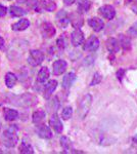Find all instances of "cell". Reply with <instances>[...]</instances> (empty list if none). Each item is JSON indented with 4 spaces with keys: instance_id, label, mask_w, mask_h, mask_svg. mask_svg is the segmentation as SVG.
Listing matches in <instances>:
<instances>
[{
    "instance_id": "7a4b0ae2",
    "label": "cell",
    "mask_w": 137,
    "mask_h": 154,
    "mask_svg": "<svg viewBox=\"0 0 137 154\" xmlns=\"http://www.w3.org/2000/svg\"><path fill=\"white\" fill-rule=\"evenodd\" d=\"M9 103H11L12 105L21 107V108H28V107H32L36 105L38 99L36 96L32 95V94H23V95H9Z\"/></svg>"
},
{
    "instance_id": "484cf974",
    "label": "cell",
    "mask_w": 137,
    "mask_h": 154,
    "mask_svg": "<svg viewBox=\"0 0 137 154\" xmlns=\"http://www.w3.org/2000/svg\"><path fill=\"white\" fill-rule=\"evenodd\" d=\"M9 12H10V14L12 17H14V18L23 17L27 14V11H25V9H23L22 7L16 6V5H11L10 8H9Z\"/></svg>"
},
{
    "instance_id": "9a60e30c",
    "label": "cell",
    "mask_w": 137,
    "mask_h": 154,
    "mask_svg": "<svg viewBox=\"0 0 137 154\" xmlns=\"http://www.w3.org/2000/svg\"><path fill=\"white\" fill-rule=\"evenodd\" d=\"M88 25L91 27L92 29H93V31H95V32L101 31L104 27V23H103V20L99 19V18H96V17L89 19L88 20Z\"/></svg>"
},
{
    "instance_id": "52a82bcc",
    "label": "cell",
    "mask_w": 137,
    "mask_h": 154,
    "mask_svg": "<svg viewBox=\"0 0 137 154\" xmlns=\"http://www.w3.org/2000/svg\"><path fill=\"white\" fill-rule=\"evenodd\" d=\"M98 48H99V40L94 35H91L89 37L83 45V49L85 51H95Z\"/></svg>"
},
{
    "instance_id": "8d00e7d4",
    "label": "cell",
    "mask_w": 137,
    "mask_h": 154,
    "mask_svg": "<svg viewBox=\"0 0 137 154\" xmlns=\"http://www.w3.org/2000/svg\"><path fill=\"white\" fill-rule=\"evenodd\" d=\"M124 74H125V70H124V69H120V70H118V72H117V77L120 79V81H122V78H123Z\"/></svg>"
},
{
    "instance_id": "277c9868",
    "label": "cell",
    "mask_w": 137,
    "mask_h": 154,
    "mask_svg": "<svg viewBox=\"0 0 137 154\" xmlns=\"http://www.w3.org/2000/svg\"><path fill=\"white\" fill-rule=\"evenodd\" d=\"M92 104V97L90 95H86L83 97V99L80 102V105H79L78 109V115L81 119H83L88 113L89 109L91 107Z\"/></svg>"
},
{
    "instance_id": "83f0119b",
    "label": "cell",
    "mask_w": 137,
    "mask_h": 154,
    "mask_svg": "<svg viewBox=\"0 0 137 154\" xmlns=\"http://www.w3.org/2000/svg\"><path fill=\"white\" fill-rule=\"evenodd\" d=\"M77 4H78V11L80 12H87L91 6L89 0H77Z\"/></svg>"
},
{
    "instance_id": "b9f144b4",
    "label": "cell",
    "mask_w": 137,
    "mask_h": 154,
    "mask_svg": "<svg viewBox=\"0 0 137 154\" xmlns=\"http://www.w3.org/2000/svg\"><path fill=\"white\" fill-rule=\"evenodd\" d=\"M132 140H133V143H135L136 145H137V135H135L133 137V139H132Z\"/></svg>"
},
{
    "instance_id": "e0dca14e",
    "label": "cell",
    "mask_w": 137,
    "mask_h": 154,
    "mask_svg": "<svg viewBox=\"0 0 137 154\" xmlns=\"http://www.w3.org/2000/svg\"><path fill=\"white\" fill-rule=\"evenodd\" d=\"M37 134L42 139H50L52 137V131L50 128L45 125H40L37 128Z\"/></svg>"
},
{
    "instance_id": "30bf717a",
    "label": "cell",
    "mask_w": 137,
    "mask_h": 154,
    "mask_svg": "<svg viewBox=\"0 0 137 154\" xmlns=\"http://www.w3.org/2000/svg\"><path fill=\"white\" fill-rule=\"evenodd\" d=\"M49 125L54 130V131L57 134H61V131L64 130V126H63V123H61V118L58 117L56 113L52 114L50 119H49Z\"/></svg>"
},
{
    "instance_id": "ab89813d",
    "label": "cell",
    "mask_w": 137,
    "mask_h": 154,
    "mask_svg": "<svg viewBox=\"0 0 137 154\" xmlns=\"http://www.w3.org/2000/svg\"><path fill=\"white\" fill-rule=\"evenodd\" d=\"M3 45H4V39L2 37H0V49L3 48Z\"/></svg>"
},
{
    "instance_id": "44dd1931",
    "label": "cell",
    "mask_w": 137,
    "mask_h": 154,
    "mask_svg": "<svg viewBox=\"0 0 137 154\" xmlns=\"http://www.w3.org/2000/svg\"><path fill=\"white\" fill-rule=\"evenodd\" d=\"M29 26H30L29 20L22 19V20H19V22H16V23H14L12 25L11 28L13 31H24V30H26Z\"/></svg>"
},
{
    "instance_id": "836d02e7",
    "label": "cell",
    "mask_w": 137,
    "mask_h": 154,
    "mask_svg": "<svg viewBox=\"0 0 137 154\" xmlns=\"http://www.w3.org/2000/svg\"><path fill=\"white\" fill-rule=\"evenodd\" d=\"M56 43H57V46H58L61 49H64L67 46V43H66V41H64V37H59V38L57 39Z\"/></svg>"
},
{
    "instance_id": "d4e9b609",
    "label": "cell",
    "mask_w": 137,
    "mask_h": 154,
    "mask_svg": "<svg viewBox=\"0 0 137 154\" xmlns=\"http://www.w3.org/2000/svg\"><path fill=\"white\" fill-rule=\"evenodd\" d=\"M16 80H17V77L16 74L11 73V72H8V73H6L5 75V84L7 88H13L14 85H16Z\"/></svg>"
},
{
    "instance_id": "4fadbf2b",
    "label": "cell",
    "mask_w": 137,
    "mask_h": 154,
    "mask_svg": "<svg viewBox=\"0 0 137 154\" xmlns=\"http://www.w3.org/2000/svg\"><path fill=\"white\" fill-rule=\"evenodd\" d=\"M56 22L61 28H67L70 23V18L69 14H67V11H59L56 14Z\"/></svg>"
},
{
    "instance_id": "5b68a950",
    "label": "cell",
    "mask_w": 137,
    "mask_h": 154,
    "mask_svg": "<svg viewBox=\"0 0 137 154\" xmlns=\"http://www.w3.org/2000/svg\"><path fill=\"white\" fill-rule=\"evenodd\" d=\"M43 61H44V54L41 51L33 49V51H30L28 57V63L32 67L39 66Z\"/></svg>"
},
{
    "instance_id": "f35d334b",
    "label": "cell",
    "mask_w": 137,
    "mask_h": 154,
    "mask_svg": "<svg viewBox=\"0 0 137 154\" xmlns=\"http://www.w3.org/2000/svg\"><path fill=\"white\" fill-rule=\"evenodd\" d=\"M132 11L137 14V0L135 2H133V3H132Z\"/></svg>"
},
{
    "instance_id": "e575fe53",
    "label": "cell",
    "mask_w": 137,
    "mask_h": 154,
    "mask_svg": "<svg viewBox=\"0 0 137 154\" xmlns=\"http://www.w3.org/2000/svg\"><path fill=\"white\" fill-rule=\"evenodd\" d=\"M37 3H38V0H28V1L26 2V4L30 7V8H35V6L37 5Z\"/></svg>"
},
{
    "instance_id": "8fae6325",
    "label": "cell",
    "mask_w": 137,
    "mask_h": 154,
    "mask_svg": "<svg viewBox=\"0 0 137 154\" xmlns=\"http://www.w3.org/2000/svg\"><path fill=\"white\" fill-rule=\"evenodd\" d=\"M84 39H85L84 33L80 29H76L71 35V41L74 46H79L82 43H84Z\"/></svg>"
},
{
    "instance_id": "74e56055",
    "label": "cell",
    "mask_w": 137,
    "mask_h": 154,
    "mask_svg": "<svg viewBox=\"0 0 137 154\" xmlns=\"http://www.w3.org/2000/svg\"><path fill=\"white\" fill-rule=\"evenodd\" d=\"M75 1H76V0H64V3L66 4L67 6H71L75 3Z\"/></svg>"
},
{
    "instance_id": "7402d4cb",
    "label": "cell",
    "mask_w": 137,
    "mask_h": 154,
    "mask_svg": "<svg viewBox=\"0 0 137 154\" xmlns=\"http://www.w3.org/2000/svg\"><path fill=\"white\" fill-rule=\"evenodd\" d=\"M49 78V70L47 67H42L40 71L38 72L37 75V82L38 83H44Z\"/></svg>"
},
{
    "instance_id": "ffe728a7",
    "label": "cell",
    "mask_w": 137,
    "mask_h": 154,
    "mask_svg": "<svg viewBox=\"0 0 137 154\" xmlns=\"http://www.w3.org/2000/svg\"><path fill=\"white\" fill-rule=\"evenodd\" d=\"M118 41L124 51H130L131 49V40L128 36L124 35V34H120V35H119Z\"/></svg>"
},
{
    "instance_id": "5bb4252c",
    "label": "cell",
    "mask_w": 137,
    "mask_h": 154,
    "mask_svg": "<svg viewBox=\"0 0 137 154\" xmlns=\"http://www.w3.org/2000/svg\"><path fill=\"white\" fill-rule=\"evenodd\" d=\"M57 88V81L52 79V80H49L48 82L45 84L44 86V91H43V95H44V98L45 99H49V97L52 95L55 88Z\"/></svg>"
},
{
    "instance_id": "d590c367",
    "label": "cell",
    "mask_w": 137,
    "mask_h": 154,
    "mask_svg": "<svg viewBox=\"0 0 137 154\" xmlns=\"http://www.w3.org/2000/svg\"><path fill=\"white\" fill-rule=\"evenodd\" d=\"M7 14V8L4 5H0V18L4 17Z\"/></svg>"
},
{
    "instance_id": "603a6c76",
    "label": "cell",
    "mask_w": 137,
    "mask_h": 154,
    "mask_svg": "<svg viewBox=\"0 0 137 154\" xmlns=\"http://www.w3.org/2000/svg\"><path fill=\"white\" fill-rule=\"evenodd\" d=\"M19 152L23 154H33L34 153V149L32 147L31 143L29 141H27L26 139H24L22 144L19 145Z\"/></svg>"
},
{
    "instance_id": "2e32d148",
    "label": "cell",
    "mask_w": 137,
    "mask_h": 154,
    "mask_svg": "<svg viewBox=\"0 0 137 154\" xmlns=\"http://www.w3.org/2000/svg\"><path fill=\"white\" fill-rule=\"evenodd\" d=\"M70 18V22L73 25L74 28L76 29H80V27H82L83 25V19H82V16L79 12H73L69 16Z\"/></svg>"
},
{
    "instance_id": "d6a6232c",
    "label": "cell",
    "mask_w": 137,
    "mask_h": 154,
    "mask_svg": "<svg viewBox=\"0 0 137 154\" xmlns=\"http://www.w3.org/2000/svg\"><path fill=\"white\" fill-rule=\"evenodd\" d=\"M49 105H50V110H56L59 106V103H58V100L57 98H54L49 102Z\"/></svg>"
},
{
    "instance_id": "d6986e66",
    "label": "cell",
    "mask_w": 137,
    "mask_h": 154,
    "mask_svg": "<svg viewBox=\"0 0 137 154\" xmlns=\"http://www.w3.org/2000/svg\"><path fill=\"white\" fill-rule=\"evenodd\" d=\"M76 78H77V76L74 72H69L68 74H66L63 79V88L66 89H69L72 85H73V83L75 82Z\"/></svg>"
},
{
    "instance_id": "1f68e13d",
    "label": "cell",
    "mask_w": 137,
    "mask_h": 154,
    "mask_svg": "<svg viewBox=\"0 0 137 154\" xmlns=\"http://www.w3.org/2000/svg\"><path fill=\"white\" fill-rule=\"evenodd\" d=\"M128 34L133 37H137V22L134 23L128 30Z\"/></svg>"
},
{
    "instance_id": "f1b7e54d",
    "label": "cell",
    "mask_w": 137,
    "mask_h": 154,
    "mask_svg": "<svg viewBox=\"0 0 137 154\" xmlns=\"http://www.w3.org/2000/svg\"><path fill=\"white\" fill-rule=\"evenodd\" d=\"M44 119H45V112L42 110H38V111H36V112H34L33 116H32V120H33V122L35 125L41 123Z\"/></svg>"
},
{
    "instance_id": "8992f818",
    "label": "cell",
    "mask_w": 137,
    "mask_h": 154,
    "mask_svg": "<svg viewBox=\"0 0 137 154\" xmlns=\"http://www.w3.org/2000/svg\"><path fill=\"white\" fill-rule=\"evenodd\" d=\"M56 8V4L53 0H41V1H38L37 5L35 6V11L40 12L42 9L46 11H55Z\"/></svg>"
},
{
    "instance_id": "cb8c5ba5",
    "label": "cell",
    "mask_w": 137,
    "mask_h": 154,
    "mask_svg": "<svg viewBox=\"0 0 137 154\" xmlns=\"http://www.w3.org/2000/svg\"><path fill=\"white\" fill-rule=\"evenodd\" d=\"M3 116L5 118V120L7 121H13L19 117V112L14 109H9L5 108L3 111Z\"/></svg>"
},
{
    "instance_id": "7bdbcfd3",
    "label": "cell",
    "mask_w": 137,
    "mask_h": 154,
    "mask_svg": "<svg viewBox=\"0 0 137 154\" xmlns=\"http://www.w3.org/2000/svg\"><path fill=\"white\" fill-rule=\"evenodd\" d=\"M27 1H28V0H17V2H19V3H24V4H26Z\"/></svg>"
},
{
    "instance_id": "9c48e42d",
    "label": "cell",
    "mask_w": 137,
    "mask_h": 154,
    "mask_svg": "<svg viewBox=\"0 0 137 154\" xmlns=\"http://www.w3.org/2000/svg\"><path fill=\"white\" fill-rule=\"evenodd\" d=\"M41 33L43 37L45 38H51L55 35L56 30L53 27V25L49 22H44L43 24L41 25Z\"/></svg>"
},
{
    "instance_id": "6da1fadb",
    "label": "cell",
    "mask_w": 137,
    "mask_h": 154,
    "mask_svg": "<svg viewBox=\"0 0 137 154\" xmlns=\"http://www.w3.org/2000/svg\"><path fill=\"white\" fill-rule=\"evenodd\" d=\"M29 43L24 39H14L11 41L10 45L7 49V57L11 61H17L28 51Z\"/></svg>"
},
{
    "instance_id": "f546056e",
    "label": "cell",
    "mask_w": 137,
    "mask_h": 154,
    "mask_svg": "<svg viewBox=\"0 0 137 154\" xmlns=\"http://www.w3.org/2000/svg\"><path fill=\"white\" fill-rule=\"evenodd\" d=\"M72 116H73V108L72 107H66L63 110V112H61V117L64 120H69Z\"/></svg>"
},
{
    "instance_id": "4dcf8cb0",
    "label": "cell",
    "mask_w": 137,
    "mask_h": 154,
    "mask_svg": "<svg viewBox=\"0 0 137 154\" xmlns=\"http://www.w3.org/2000/svg\"><path fill=\"white\" fill-rule=\"evenodd\" d=\"M101 79H103V76H101L100 73H98V72H96L95 74L93 75V78H92L91 82H90V85L93 86V85H97V84H99L101 82Z\"/></svg>"
},
{
    "instance_id": "60d3db41",
    "label": "cell",
    "mask_w": 137,
    "mask_h": 154,
    "mask_svg": "<svg viewBox=\"0 0 137 154\" xmlns=\"http://www.w3.org/2000/svg\"><path fill=\"white\" fill-rule=\"evenodd\" d=\"M135 1H136V0H126L125 3H126V4H132L133 2H135Z\"/></svg>"
},
{
    "instance_id": "ac0fdd59",
    "label": "cell",
    "mask_w": 137,
    "mask_h": 154,
    "mask_svg": "<svg viewBox=\"0 0 137 154\" xmlns=\"http://www.w3.org/2000/svg\"><path fill=\"white\" fill-rule=\"evenodd\" d=\"M106 48L111 54H117L120 49V43L118 39L116 38H109L106 40Z\"/></svg>"
},
{
    "instance_id": "ba28073f",
    "label": "cell",
    "mask_w": 137,
    "mask_h": 154,
    "mask_svg": "<svg viewBox=\"0 0 137 154\" xmlns=\"http://www.w3.org/2000/svg\"><path fill=\"white\" fill-rule=\"evenodd\" d=\"M98 12L103 19L106 20H113L116 17V9L112 5H103L99 7Z\"/></svg>"
},
{
    "instance_id": "4316f807",
    "label": "cell",
    "mask_w": 137,
    "mask_h": 154,
    "mask_svg": "<svg viewBox=\"0 0 137 154\" xmlns=\"http://www.w3.org/2000/svg\"><path fill=\"white\" fill-rule=\"evenodd\" d=\"M61 145L66 152H70V151L72 152V150H73V144H72L71 140L66 136L61 138Z\"/></svg>"
},
{
    "instance_id": "7c38bea8",
    "label": "cell",
    "mask_w": 137,
    "mask_h": 154,
    "mask_svg": "<svg viewBox=\"0 0 137 154\" xmlns=\"http://www.w3.org/2000/svg\"><path fill=\"white\" fill-rule=\"evenodd\" d=\"M67 66H68V64H67L66 61H64V60H57V61L53 63V65H52L53 74L54 75H61V74H63L67 70Z\"/></svg>"
},
{
    "instance_id": "3957f363",
    "label": "cell",
    "mask_w": 137,
    "mask_h": 154,
    "mask_svg": "<svg viewBox=\"0 0 137 154\" xmlns=\"http://www.w3.org/2000/svg\"><path fill=\"white\" fill-rule=\"evenodd\" d=\"M17 128L16 125H11L9 126L7 130L2 134L1 136V141L5 147L7 148H12L16 145L19 137H17Z\"/></svg>"
},
{
    "instance_id": "ee69618b",
    "label": "cell",
    "mask_w": 137,
    "mask_h": 154,
    "mask_svg": "<svg viewBox=\"0 0 137 154\" xmlns=\"http://www.w3.org/2000/svg\"><path fill=\"white\" fill-rule=\"evenodd\" d=\"M0 153H2V151H1V150H0Z\"/></svg>"
}]
</instances>
